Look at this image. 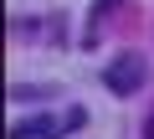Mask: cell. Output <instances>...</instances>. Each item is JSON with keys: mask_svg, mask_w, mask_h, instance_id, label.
Returning <instances> with one entry per match:
<instances>
[{"mask_svg": "<svg viewBox=\"0 0 154 139\" xmlns=\"http://www.w3.org/2000/svg\"><path fill=\"white\" fill-rule=\"evenodd\" d=\"M144 77H149L144 57H139V52H123V57H113V62H108V72H103V88H108L113 98H134V93L144 88Z\"/></svg>", "mask_w": 154, "mask_h": 139, "instance_id": "6da1fadb", "label": "cell"}, {"mask_svg": "<svg viewBox=\"0 0 154 139\" xmlns=\"http://www.w3.org/2000/svg\"><path fill=\"white\" fill-rule=\"evenodd\" d=\"M67 129H57V118H46V113H36V118H21L16 129H11V139H62Z\"/></svg>", "mask_w": 154, "mask_h": 139, "instance_id": "7a4b0ae2", "label": "cell"}, {"mask_svg": "<svg viewBox=\"0 0 154 139\" xmlns=\"http://www.w3.org/2000/svg\"><path fill=\"white\" fill-rule=\"evenodd\" d=\"M144 139H154V113H149V118H144Z\"/></svg>", "mask_w": 154, "mask_h": 139, "instance_id": "277c9868", "label": "cell"}, {"mask_svg": "<svg viewBox=\"0 0 154 139\" xmlns=\"http://www.w3.org/2000/svg\"><path fill=\"white\" fill-rule=\"evenodd\" d=\"M82 124H88V108H67V134H77Z\"/></svg>", "mask_w": 154, "mask_h": 139, "instance_id": "3957f363", "label": "cell"}]
</instances>
